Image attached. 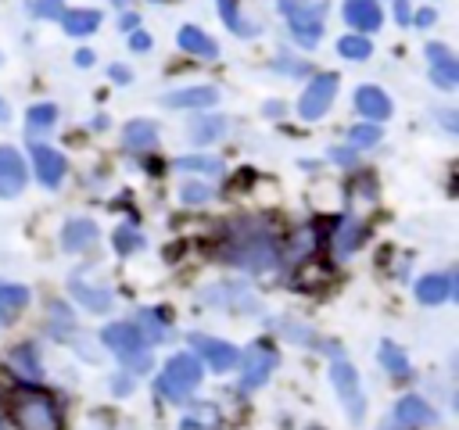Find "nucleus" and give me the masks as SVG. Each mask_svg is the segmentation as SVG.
<instances>
[{
    "mask_svg": "<svg viewBox=\"0 0 459 430\" xmlns=\"http://www.w3.org/2000/svg\"><path fill=\"white\" fill-rule=\"evenodd\" d=\"M222 258L237 269H251V272H269L280 265V244L276 236L258 226V222H237V229L226 236L222 244Z\"/></svg>",
    "mask_w": 459,
    "mask_h": 430,
    "instance_id": "f257e3e1",
    "label": "nucleus"
},
{
    "mask_svg": "<svg viewBox=\"0 0 459 430\" xmlns=\"http://www.w3.org/2000/svg\"><path fill=\"white\" fill-rule=\"evenodd\" d=\"M7 412H11V419H14L18 430H61L57 405L43 391H32V387L14 391L11 401H7Z\"/></svg>",
    "mask_w": 459,
    "mask_h": 430,
    "instance_id": "f03ea898",
    "label": "nucleus"
},
{
    "mask_svg": "<svg viewBox=\"0 0 459 430\" xmlns=\"http://www.w3.org/2000/svg\"><path fill=\"white\" fill-rule=\"evenodd\" d=\"M100 340H104V348L115 351V358H118L122 366H129V369H136V373L151 369L147 344H143V337H140V330H136L133 322H111V326H104V330H100Z\"/></svg>",
    "mask_w": 459,
    "mask_h": 430,
    "instance_id": "7ed1b4c3",
    "label": "nucleus"
},
{
    "mask_svg": "<svg viewBox=\"0 0 459 430\" xmlns=\"http://www.w3.org/2000/svg\"><path fill=\"white\" fill-rule=\"evenodd\" d=\"M197 383H201V358L190 355V351L172 355V358L165 362L161 376H158V391H161L165 398H172L176 405H183Z\"/></svg>",
    "mask_w": 459,
    "mask_h": 430,
    "instance_id": "20e7f679",
    "label": "nucleus"
},
{
    "mask_svg": "<svg viewBox=\"0 0 459 430\" xmlns=\"http://www.w3.org/2000/svg\"><path fill=\"white\" fill-rule=\"evenodd\" d=\"M287 25H290V36L301 43V47H316L319 36H323V4L316 0H283L280 4Z\"/></svg>",
    "mask_w": 459,
    "mask_h": 430,
    "instance_id": "39448f33",
    "label": "nucleus"
},
{
    "mask_svg": "<svg viewBox=\"0 0 459 430\" xmlns=\"http://www.w3.org/2000/svg\"><path fill=\"white\" fill-rule=\"evenodd\" d=\"M330 380H333V391H337V398L344 401V412L351 416V423H362V416H366V394H362V387H359V373H355V366H351L348 358L333 355Z\"/></svg>",
    "mask_w": 459,
    "mask_h": 430,
    "instance_id": "423d86ee",
    "label": "nucleus"
},
{
    "mask_svg": "<svg viewBox=\"0 0 459 430\" xmlns=\"http://www.w3.org/2000/svg\"><path fill=\"white\" fill-rule=\"evenodd\" d=\"M333 93H337V75H330V72L316 75V79L305 86L301 100H298V111H301V118H305V122H316V118H323V115H326V108L333 104Z\"/></svg>",
    "mask_w": 459,
    "mask_h": 430,
    "instance_id": "0eeeda50",
    "label": "nucleus"
},
{
    "mask_svg": "<svg viewBox=\"0 0 459 430\" xmlns=\"http://www.w3.org/2000/svg\"><path fill=\"white\" fill-rule=\"evenodd\" d=\"M190 355H201L215 373H226L240 362V351L230 344V340H219V337H204V333H190Z\"/></svg>",
    "mask_w": 459,
    "mask_h": 430,
    "instance_id": "6e6552de",
    "label": "nucleus"
},
{
    "mask_svg": "<svg viewBox=\"0 0 459 430\" xmlns=\"http://www.w3.org/2000/svg\"><path fill=\"white\" fill-rule=\"evenodd\" d=\"M240 362H244L240 387H244V391H255V387H262V383L269 380V373L276 369V351L265 348V344H255L247 355H240Z\"/></svg>",
    "mask_w": 459,
    "mask_h": 430,
    "instance_id": "1a4fd4ad",
    "label": "nucleus"
},
{
    "mask_svg": "<svg viewBox=\"0 0 459 430\" xmlns=\"http://www.w3.org/2000/svg\"><path fill=\"white\" fill-rule=\"evenodd\" d=\"M25 186V161L14 147H0V197H18Z\"/></svg>",
    "mask_w": 459,
    "mask_h": 430,
    "instance_id": "9d476101",
    "label": "nucleus"
},
{
    "mask_svg": "<svg viewBox=\"0 0 459 430\" xmlns=\"http://www.w3.org/2000/svg\"><path fill=\"white\" fill-rule=\"evenodd\" d=\"M427 61H430V75L437 86H455L459 82V61L445 43H427Z\"/></svg>",
    "mask_w": 459,
    "mask_h": 430,
    "instance_id": "9b49d317",
    "label": "nucleus"
},
{
    "mask_svg": "<svg viewBox=\"0 0 459 430\" xmlns=\"http://www.w3.org/2000/svg\"><path fill=\"white\" fill-rule=\"evenodd\" d=\"M341 14H344V22H348L351 29H359V32H377L380 22H384L377 0H344V11H341Z\"/></svg>",
    "mask_w": 459,
    "mask_h": 430,
    "instance_id": "f8f14e48",
    "label": "nucleus"
},
{
    "mask_svg": "<svg viewBox=\"0 0 459 430\" xmlns=\"http://www.w3.org/2000/svg\"><path fill=\"white\" fill-rule=\"evenodd\" d=\"M29 154H32V168H36L39 183H43V186H57L61 176H65V158H61L54 147H43V143H36Z\"/></svg>",
    "mask_w": 459,
    "mask_h": 430,
    "instance_id": "ddd939ff",
    "label": "nucleus"
},
{
    "mask_svg": "<svg viewBox=\"0 0 459 430\" xmlns=\"http://www.w3.org/2000/svg\"><path fill=\"white\" fill-rule=\"evenodd\" d=\"M176 43H179V50H186V54H194V57H204V61L219 57L215 39H212L208 32H201L197 25H183V29L176 32Z\"/></svg>",
    "mask_w": 459,
    "mask_h": 430,
    "instance_id": "4468645a",
    "label": "nucleus"
},
{
    "mask_svg": "<svg viewBox=\"0 0 459 430\" xmlns=\"http://www.w3.org/2000/svg\"><path fill=\"white\" fill-rule=\"evenodd\" d=\"M355 108L377 125V122H384L387 115H391V100H387V93L380 90V86H359V93H355Z\"/></svg>",
    "mask_w": 459,
    "mask_h": 430,
    "instance_id": "2eb2a0df",
    "label": "nucleus"
},
{
    "mask_svg": "<svg viewBox=\"0 0 459 430\" xmlns=\"http://www.w3.org/2000/svg\"><path fill=\"white\" fill-rule=\"evenodd\" d=\"M394 419H398L402 426H430L437 416H434V408H430L423 398L405 394V398L394 405Z\"/></svg>",
    "mask_w": 459,
    "mask_h": 430,
    "instance_id": "dca6fc26",
    "label": "nucleus"
},
{
    "mask_svg": "<svg viewBox=\"0 0 459 430\" xmlns=\"http://www.w3.org/2000/svg\"><path fill=\"white\" fill-rule=\"evenodd\" d=\"M93 240H97V226L90 219H72L61 229V247L65 251H86Z\"/></svg>",
    "mask_w": 459,
    "mask_h": 430,
    "instance_id": "f3484780",
    "label": "nucleus"
},
{
    "mask_svg": "<svg viewBox=\"0 0 459 430\" xmlns=\"http://www.w3.org/2000/svg\"><path fill=\"white\" fill-rule=\"evenodd\" d=\"M215 100H219V90L215 86H190V90L169 93L165 97V108H212Z\"/></svg>",
    "mask_w": 459,
    "mask_h": 430,
    "instance_id": "a211bd4d",
    "label": "nucleus"
},
{
    "mask_svg": "<svg viewBox=\"0 0 459 430\" xmlns=\"http://www.w3.org/2000/svg\"><path fill=\"white\" fill-rule=\"evenodd\" d=\"M68 290L79 297V305H82L86 312H108V308H111V290H104V287H90V283H82V280H72Z\"/></svg>",
    "mask_w": 459,
    "mask_h": 430,
    "instance_id": "6ab92c4d",
    "label": "nucleus"
},
{
    "mask_svg": "<svg viewBox=\"0 0 459 430\" xmlns=\"http://www.w3.org/2000/svg\"><path fill=\"white\" fill-rule=\"evenodd\" d=\"M29 297H32L29 287H22V283H0V326L11 322L18 315V308L29 305Z\"/></svg>",
    "mask_w": 459,
    "mask_h": 430,
    "instance_id": "aec40b11",
    "label": "nucleus"
},
{
    "mask_svg": "<svg viewBox=\"0 0 459 430\" xmlns=\"http://www.w3.org/2000/svg\"><path fill=\"white\" fill-rule=\"evenodd\" d=\"M122 143L129 147V150H151L154 143H158V129H154V122H129L126 129H122Z\"/></svg>",
    "mask_w": 459,
    "mask_h": 430,
    "instance_id": "412c9836",
    "label": "nucleus"
},
{
    "mask_svg": "<svg viewBox=\"0 0 459 430\" xmlns=\"http://www.w3.org/2000/svg\"><path fill=\"white\" fill-rule=\"evenodd\" d=\"M448 294H452V280H448L445 272L423 276V280L416 283V297H420L423 305H441V301H445Z\"/></svg>",
    "mask_w": 459,
    "mask_h": 430,
    "instance_id": "4be33fe9",
    "label": "nucleus"
},
{
    "mask_svg": "<svg viewBox=\"0 0 459 430\" xmlns=\"http://www.w3.org/2000/svg\"><path fill=\"white\" fill-rule=\"evenodd\" d=\"M362 233H366V229H362V222H355V219H344V222H341V229L333 233V251H337L341 258H348V254L359 247Z\"/></svg>",
    "mask_w": 459,
    "mask_h": 430,
    "instance_id": "5701e85b",
    "label": "nucleus"
},
{
    "mask_svg": "<svg viewBox=\"0 0 459 430\" xmlns=\"http://www.w3.org/2000/svg\"><path fill=\"white\" fill-rule=\"evenodd\" d=\"M61 22H65L68 36H86V32H93L100 25V11H65Z\"/></svg>",
    "mask_w": 459,
    "mask_h": 430,
    "instance_id": "b1692460",
    "label": "nucleus"
},
{
    "mask_svg": "<svg viewBox=\"0 0 459 430\" xmlns=\"http://www.w3.org/2000/svg\"><path fill=\"white\" fill-rule=\"evenodd\" d=\"M140 337H143V344H158V340H165L169 337V330H165V319H161V312H154V308H140Z\"/></svg>",
    "mask_w": 459,
    "mask_h": 430,
    "instance_id": "393cba45",
    "label": "nucleus"
},
{
    "mask_svg": "<svg viewBox=\"0 0 459 430\" xmlns=\"http://www.w3.org/2000/svg\"><path fill=\"white\" fill-rule=\"evenodd\" d=\"M226 133V118H219V115H204V118H197L194 125H190V140L194 143H212V140H219Z\"/></svg>",
    "mask_w": 459,
    "mask_h": 430,
    "instance_id": "a878e982",
    "label": "nucleus"
},
{
    "mask_svg": "<svg viewBox=\"0 0 459 430\" xmlns=\"http://www.w3.org/2000/svg\"><path fill=\"white\" fill-rule=\"evenodd\" d=\"M380 366L391 373V376H405L409 373V358H405V351L394 344V340H380Z\"/></svg>",
    "mask_w": 459,
    "mask_h": 430,
    "instance_id": "bb28decb",
    "label": "nucleus"
},
{
    "mask_svg": "<svg viewBox=\"0 0 459 430\" xmlns=\"http://www.w3.org/2000/svg\"><path fill=\"white\" fill-rule=\"evenodd\" d=\"M172 168H176V172H201V176H215V172H222V161L204 158V154H190V158H176V161H172Z\"/></svg>",
    "mask_w": 459,
    "mask_h": 430,
    "instance_id": "cd10ccee",
    "label": "nucleus"
},
{
    "mask_svg": "<svg viewBox=\"0 0 459 430\" xmlns=\"http://www.w3.org/2000/svg\"><path fill=\"white\" fill-rule=\"evenodd\" d=\"M369 50H373V43L366 36H359V32L337 39V54L348 57V61H362V57H369Z\"/></svg>",
    "mask_w": 459,
    "mask_h": 430,
    "instance_id": "c85d7f7f",
    "label": "nucleus"
},
{
    "mask_svg": "<svg viewBox=\"0 0 459 430\" xmlns=\"http://www.w3.org/2000/svg\"><path fill=\"white\" fill-rule=\"evenodd\" d=\"M219 14H222V22L230 25V32H237V36H255V32H258V25H247V22L240 18L237 0H219Z\"/></svg>",
    "mask_w": 459,
    "mask_h": 430,
    "instance_id": "c756f323",
    "label": "nucleus"
},
{
    "mask_svg": "<svg viewBox=\"0 0 459 430\" xmlns=\"http://www.w3.org/2000/svg\"><path fill=\"white\" fill-rule=\"evenodd\" d=\"M72 315H68V308L65 305H50V333L54 337H61V340H68L72 337Z\"/></svg>",
    "mask_w": 459,
    "mask_h": 430,
    "instance_id": "7c9ffc66",
    "label": "nucleus"
},
{
    "mask_svg": "<svg viewBox=\"0 0 459 430\" xmlns=\"http://www.w3.org/2000/svg\"><path fill=\"white\" fill-rule=\"evenodd\" d=\"M25 122H29L32 129H47V125L57 122V108H54V104H32V108L25 111Z\"/></svg>",
    "mask_w": 459,
    "mask_h": 430,
    "instance_id": "2f4dec72",
    "label": "nucleus"
},
{
    "mask_svg": "<svg viewBox=\"0 0 459 430\" xmlns=\"http://www.w3.org/2000/svg\"><path fill=\"white\" fill-rule=\"evenodd\" d=\"M377 140H380V125H373V122H362V125L348 129V143L351 147H373Z\"/></svg>",
    "mask_w": 459,
    "mask_h": 430,
    "instance_id": "473e14b6",
    "label": "nucleus"
},
{
    "mask_svg": "<svg viewBox=\"0 0 459 430\" xmlns=\"http://www.w3.org/2000/svg\"><path fill=\"white\" fill-rule=\"evenodd\" d=\"M136 247H143V236H140L133 226H118V229H115V251H118V254H133Z\"/></svg>",
    "mask_w": 459,
    "mask_h": 430,
    "instance_id": "72a5a7b5",
    "label": "nucleus"
},
{
    "mask_svg": "<svg viewBox=\"0 0 459 430\" xmlns=\"http://www.w3.org/2000/svg\"><path fill=\"white\" fill-rule=\"evenodd\" d=\"M25 7H29L36 18H61V14H65V4H61V0H29Z\"/></svg>",
    "mask_w": 459,
    "mask_h": 430,
    "instance_id": "f704fd0d",
    "label": "nucleus"
},
{
    "mask_svg": "<svg viewBox=\"0 0 459 430\" xmlns=\"http://www.w3.org/2000/svg\"><path fill=\"white\" fill-rule=\"evenodd\" d=\"M179 197H183L186 204H204V201H212V186H208V183H186V186L179 190Z\"/></svg>",
    "mask_w": 459,
    "mask_h": 430,
    "instance_id": "c9c22d12",
    "label": "nucleus"
},
{
    "mask_svg": "<svg viewBox=\"0 0 459 430\" xmlns=\"http://www.w3.org/2000/svg\"><path fill=\"white\" fill-rule=\"evenodd\" d=\"M14 362L22 366V373H32V376H39V362L32 358V348H18V351H14Z\"/></svg>",
    "mask_w": 459,
    "mask_h": 430,
    "instance_id": "e433bc0d",
    "label": "nucleus"
},
{
    "mask_svg": "<svg viewBox=\"0 0 459 430\" xmlns=\"http://www.w3.org/2000/svg\"><path fill=\"white\" fill-rule=\"evenodd\" d=\"M308 64H301V61H294V57H280L276 61V72H290V75H301Z\"/></svg>",
    "mask_w": 459,
    "mask_h": 430,
    "instance_id": "4c0bfd02",
    "label": "nucleus"
},
{
    "mask_svg": "<svg viewBox=\"0 0 459 430\" xmlns=\"http://www.w3.org/2000/svg\"><path fill=\"white\" fill-rule=\"evenodd\" d=\"M394 18H398V25H409V22H412V7H409V0H394Z\"/></svg>",
    "mask_w": 459,
    "mask_h": 430,
    "instance_id": "58836bf2",
    "label": "nucleus"
},
{
    "mask_svg": "<svg viewBox=\"0 0 459 430\" xmlns=\"http://www.w3.org/2000/svg\"><path fill=\"white\" fill-rule=\"evenodd\" d=\"M129 47H133V50H151V36L140 29V32H133V36H129Z\"/></svg>",
    "mask_w": 459,
    "mask_h": 430,
    "instance_id": "ea45409f",
    "label": "nucleus"
},
{
    "mask_svg": "<svg viewBox=\"0 0 459 430\" xmlns=\"http://www.w3.org/2000/svg\"><path fill=\"white\" fill-rule=\"evenodd\" d=\"M330 158H333L337 165H351V161H355V150H351V147H348V150H341V147H333V150H330Z\"/></svg>",
    "mask_w": 459,
    "mask_h": 430,
    "instance_id": "a19ab883",
    "label": "nucleus"
},
{
    "mask_svg": "<svg viewBox=\"0 0 459 430\" xmlns=\"http://www.w3.org/2000/svg\"><path fill=\"white\" fill-rule=\"evenodd\" d=\"M111 79H115V82H129V72H126V64H111Z\"/></svg>",
    "mask_w": 459,
    "mask_h": 430,
    "instance_id": "79ce46f5",
    "label": "nucleus"
},
{
    "mask_svg": "<svg viewBox=\"0 0 459 430\" xmlns=\"http://www.w3.org/2000/svg\"><path fill=\"white\" fill-rule=\"evenodd\" d=\"M111 387H115L118 394H129V391H133V383H129V376H118V380H111Z\"/></svg>",
    "mask_w": 459,
    "mask_h": 430,
    "instance_id": "37998d69",
    "label": "nucleus"
},
{
    "mask_svg": "<svg viewBox=\"0 0 459 430\" xmlns=\"http://www.w3.org/2000/svg\"><path fill=\"white\" fill-rule=\"evenodd\" d=\"M75 64H93V50H75Z\"/></svg>",
    "mask_w": 459,
    "mask_h": 430,
    "instance_id": "c03bdc74",
    "label": "nucleus"
},
{
    "mask_svg": "<svg viewBox=\"0 0 459 430\" xmlns=\"http://www.w3.org/2000/svg\"><path fill=\"white\" fill-rule=\"evenodd\" d=\"M430 22H434V11H430V7H423V11L416 14V25H430Z\"/></svg>",
    "mask_w": 459,
    "mask_h": 430,
    "instance_id": "a18cd8bd",
    "label": "nucleus"
},
{
    "mask_svg": "<svg viewBox=\"0 0 459 430\" xmlns=\"http://www.w3.org/2000/svg\"><path fill=\"white\" fill-rule=\"evenodd\" d=\"M136 25V14H122V29H133Z\"/></svg>",
    "mask_w": 459,
    "mask_h": 430,
    "instance_id": "49530a36",
    "label": "nucleus"
},
{
    "mask_svg": "<svg viewBox=\"0 0 459 430\" xmlns=\"http://www.w3.org/2000/svg\"><path fill=\"white\" fill-rule=\"evenodd\" d=\"M0 122H7V104L0 100Z\"/></svg>",
    "mask_w": 459,
    "mask_h": 430,
    "instance_id": "de8ad7c7",
    "label": "nucleus"
},
{
    "mask_svg": "<svg viewBox=\"0 0 459 430\" xmlns=\"http://www.w3.org/2000/svg\"><path fill=\"white\" fill-rule=\"evenodd\" d=\"M0 430H4V426H0Z\"/></svg>",
    "mask_w": 459,
    "mask_h": 430,
    "instance_id": "09e8293b",
    "label": "nucleus"
}]
</instances>
